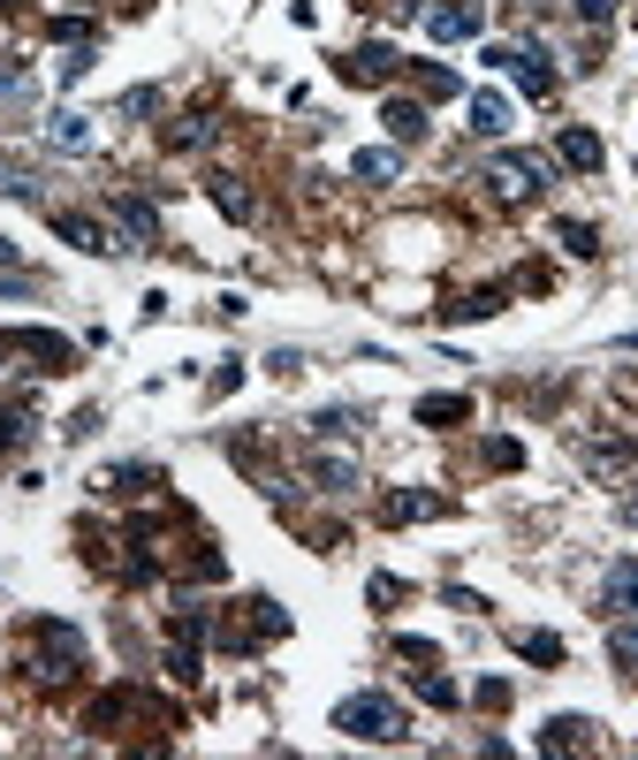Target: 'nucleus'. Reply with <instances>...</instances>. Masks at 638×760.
Here are the masks:
<instances>
[{
	"mask_svg": "<svg viewBox=\"0 0 638 760\" xmlns=\"http://www.w3.org/2000/svg\"><path fill=\"white\" fill-rule=\"evenodd\" d=\"M608 153H600V137L593 129H562V168H578V175H593Z\"/></svg>",
	"mask_w": 638,
	"mask_h": 760,
	"instance_id": "nucleus-13",
	"label": "nucleus"
},
{
	"mask_svg": "<svg viewBox=\"0 0 638 760\" xmlns=\"http://www.w3.org/2000/svg\"><path fill=\"white\" fill-rule=\"evenodd\" d=\"M578 16H586V23H608V16H616V0H578Z\"/></svg>",
	"mask_w": 638,
	"mask_h": 760,
	"instance_id": "nucleus-31",
	"label": "nucleus"
},
{
	"mask_svg": "<svg viewBox=\"0 0 638 760\" xmlns=\"http://www.w3.org/2000/svg\"><path fill=\"white\" fill-rule=\"evenodd\" d=\"M487 183H494L502 198H532V191L554 183V168L540 160V153H494V160H487Z\"/></svg>",
	"mask_w": 638,
	"mask_h": 760,
	"instance_id": "nucleus-3",
	"label": "nucleus"
},
{
	"mask_svg": "<svg viewBox=\"0 0 638 760\" xmlns=\"http://www.w3.org/2000/svg\"><path fill=\"white\" fill-rule=\"evenodd\" d=\"M8 8H23V0H0V16H8Z\"/></svg>",
	"mask_w": 638,
	"mask_h": 760,
	"instance_id": "nucleus-33",
	"label": "nucleus"
},
{
	"mask_svg": "<svg viewBox=\"0 0 638 760\" xmlns=\"http://www.w3.org/2000/svg\"><path fill=\"white\" fill-rule=\"evenodd\" d=\"M457 312H464V320H494V312H502V290H479V296H464Z\"/></svg>",
	"mask_w": 638,
	"mask_h": 760,
	"instance_id": "nucleus-27",
	"label": "nucleus"
},
{
	"mask_svg": "<svg viewBox=\"0 0 638 760\" xmlns=\"http://www.w3.org/2000/svg\"><path fill=\"white\" fill-rule=\"evenodd\" d=\"M46 137H53V145H69V153H91V123H85V115H53Z\"/></svg>",
	"mask_w": 638,
	"mask_h": 760,
	"instance_id": "nucleus-20",
	"label": "nucleus"
},
{
	"mask_svg": "<svg viewBox=\"0 0 638 760\" xmlns=\"http://www.w3.org/2000/svg\"><path fill=\"white\" fill-rule=\"evenodd\" d=\"M540 746H548V753H586V746H593V722L586 715H554L548 730H540Z\"/></svg>",
	"mask_w": 638,
	"mask_h": 760,
	"instance_id": "nucleus-10",
	"label": "nucleus"
},
{
	"mask_svg": "<svg viewBox=\"0 0 638 760\" xmlns=\"http://www.w3.org/2000/svg\"><path fill=\"white\" fill-rule=\"evenodd\" d=\"M554 236H562V252H570V259H593L600 252V236L586 228V221H554Z\"/></svg>",
	"mask_w": 638,
	"mask_h": 760,
	"instance_id": "nucleus-23",
	"label": "nucleus"
},
{
	"mask_svg": "<svg viewBox=\"0 0 638 760\" xmlns=\"http://www.w3.org/2000/svg\"><path fill=\"white\" fill-rule=\"evenodd\" d=\"M419 91H425V99H449L457 77H449V69H419Z\"/></svg>",
	"mask_w": 638,
	"mask_h": 760,
	"instance_id": "nucleus-29",
	"label": "nucleus"
},
{
	"mask_svg": "<svg viewBox=\"0 0 638 760\" xmlns=\"http://www.w3.org/2000/svg\"><path fill=\"white\" fill-rule=\"evenodd\" d=\"M517 654H524V662H562V639H554V632H524V639H517Z\"/></svg>",
	"mask_w": 638,
	"mask_h": 760,
	"instance_id": "nucleus-24",
	"label": "nucleus"
},
{
	"mask_svg": "<svg viewBox=\"0 0 638 760\" xmlns=\"http://www.w3.org/2000/svg\"><path fill=\"white\" fill-rule=\"evenodd\" d=\"M39 646H46V684H69V676L85 670V639L69 632V624H39Z\"/></svg>",
	"mask_w": 638,
	"mask_h": 760,
	"instance_id": "nucleus-5",
	"label": "nucleus"
},
{
	"mask_svg": "<svg viewBox=\"0 0 638 760\" xmlns=\"http://www.w3.org/2000/svg\"><path fill=\"white\" fill-rule=\"evenodd\" d=\"M312 479H320L327 495H350V487H357V465H350V457H312Z\"/></svg>",
	"mask_w": 638,
	"mask_h": 760,
	"instance_id": "nucleus-17",
	"label": "nucleus"
},
{
	"mask_svg": "<svg viewBox=\"0 0 638 760\" xmlns=\"http://www.w3.org/2000/svg\"><path fill=\"white\" fill-rule=\"evenodd\" d=\"M213 129H220L213 115H183V123L168 129V145H175V153H198V145H213Z\"/></svg>",
	"mask_w": 638,
	"mask_h": 760,
	"instance_id": "nucleus-19",
	"label": "nucleus"
},
{
	"mask_svg": "<svg viewBox=\"0 0 638 760\" xmlns=\"http://www.w3.org/2000/svg\"><path fill=\"white\" fill-rule=\"evenodd\" d=\"M335 730L365 738V746H395V738H403V708H395L387 692H350L335 708Z\"/></svg>",
	"mask_w": 638,
	"mask_h": 760,
	"instance_id": "nucleus-1",
	"label": "nucleus"
},
{
	"mask_svg": "<svg viewBox=\"0 0 638 760\" xmlns=\"http://www.w3.org/2000/svg\"><path fill=\"white\" fill-rule=\"evenodd\" d=\"M395 168H403V160H395V153H381V145L350 160V175H357V183H395Z\"/></svg>",
	"mask_w": 638,
	"mask_h": 760,
	"instance_id": "nucleus-21",
	"label": "nucleus"
},
{
	"mask_svg": "<svg viewBox=\"0 0 638 760\" xmlns=\"http://www.w3.org/2000/svg\"><path fill=\"white\" fill-rule=\"evenodd\" d=\"M471 129H479V137H502V129H510V99H494V91H471Z\"/></svg>",
	"mask_w": 638,
	"mask_h": 760,
	"instance_id": "nucleus-14",
	"label": "nucleus"
},
{
	"mask_svg": "<svg viewBox=\"0 0 638 760\" xmlns=\"http://www.w3.org/2000/svg\"><path fill=\"white\" fill-rule=\"evenodd\" d=\"M23 441H31V419H23V411H0V457L23 449Z\"/></svg>",
	"mask_w": 638,
	"mask_h": 760,
	"instance_id": "nucleus-26",
	"label": "nucleus"
},
{
	"mask_svg": "<svg viewBox=\"0 0 638 760\" xmlns=\"http://www.w3.org/2000/svg\"><path fill=\"white\" fill-rule=\"evenodd\" d=\"M115 221L129 228V252H145V244H160V213L145 206V198H129V191H122V198H115Z\"/></svg>",
	"mask_w": 638,
	"mask_h": 760,
	"instance_id": "nucleus-8",
	"label": "nucleus"
},
{
	"mask_svg": "<svg viewBox=\"0 0 638 760\" xmlns=\"http://www.w3.org/2000/svg\"><path fill=\"white\" fill-rule=\"evenodd\" d=\"M381 123H387V137H395V145H419V137H425V107H419V99H387Z\"/></svg>",
	"mask_w": 638,
	"mask_h": 760,
	"instance_id": "nucleus-12",
	"label": "nucleus"
},
{
	"mask_svg": "<svg viewBox=\"0 0 638 760\" xmlns=\"http://www.w3.org/2000/svg\"><path fill=\"white\" fill-rule=\"evenodd\" d=\"M0 358H31V373H69L77 342L46 335V328H0Z\"/></svg>",
	"mask_w": 638,
	"mask_h": 760,
	"instance_id": "nucleus-2",
	"label": "nucleus"
},
{
	"mask_svg": "<svg viewBox=\"0 0 638 760\" xmlns=\"http://www.w3.org/2000/svg\"><path fill=\"white\" fill-rule=\"evenodd\" d=\"M342 77H350V85H387V77H395V46H357V53H342Z\"/></svg>",
	"mask_w": 638,
	"mask_h": 760,
	"instance_id": "nucleus-7",
	"label": "nucleus"
},
{
	"mask_svg": "<svg viewBox=\"0 0 638 760\" xmlns=\"http://www.w3.org/2000/svg\"><path fill=\"white\" fill-rule=\"evenodd\" d=\"M487 61H494V69H510L532 99H548V91H554V69H548V53H540V46H487Z\"/></svg>",
	"mask_w": 638,
	"mask_h": 760,
	"instance_id": "nucleus-4",
	"label": "nucleus"
},
{
	"mask_svg": "<svg viewBox=\"0 0 638 760\" xmlns=\"http://www.w3.org/2000/svg\"><path fill=\"white\" fill-rule=\"evenodd\" d=\"M600 608H608V616H638V563H616V571L600 578Z\"/></svg>",
	"mask_w": 638,
	"mask_h": 760,
	"instance_id": "nucleus-9",
	"label": "nucleus"
},
{
	"mask_svg": "<svg viewBox=\"0 0 638 760\" xmlns=\"http://www.w3.org/2000/svg\"><path fill=\"white\" fill-rule=\"evenodd\" d=\"M419 692L433 700V708H457V684H449V676H419Z\"/></svg>",
	"mask_w": 638,
	"mask_h": 760,
	"instance_id": "nucleus-30",
	"label": "nucleus"
},
{
	"mask_svg": "<svg viewBox=\"0 0 638 760\" xmlns=\"http://www.w3.org/2000/svg\"><path fill=\"white\" fill-rule=\"evenodd\" d=\"M153 487V471L145 465H122V471H107V495H145Z\"/></svg>",
	"mask_w": 638,
	"mask_h": 760,
	"instance_id": "nucleus-25",
	"label": "nucleus"
},
{
	"mask_svg": "<svg viewBox=\"0 0 638 760\" xmlns=\"http://www.w3.org/2000/svg\"><path fill=\"white\" fill-rule=\"evenodd\" d=\"M479 23H487V8H479V0H441V8H425V31H433L441 46L479 39Z\"/></svg>",
	"mask_w": 638,
	"mask_h": 760,
	"instance_id": "nucleus-6",
	"label": "nucleus"
},
{
	"mask_svg": "<svg viewBox=\"0 0 638 760\" xmlns=\"http://www.w3.org/2000/svg\"><path fill=\"white\" fill-rule=\"evenodd\" d=\"M411 517H441L433 495H387V525H411Z\"/></svg>",
	"mask_w": 638,
	"mask_h": 760,
	"instance_id": "nucleus-22",
	"label": "nucleus"
},
{
	"mask_svg": "<svg viewBox=\"0 0 638 760\" xmlns=\"http://www.w3.org/2000/svg\"><path fill=\"white\" fill-rule=\"evenodd\" d=\"M213 206L228 213V221H252V191H244L236 175H213Z\"/></svg>",
	"mask_w": 638,
	"mask_h": 760,
	"instance_id": "nucleus-18",
	"label": "nucleus"
},
{
	"mask_svg": "<svg viewBox=\"0 0 638 760\" xmlns=\"http://www.w3.org/2000/svg\"><path fill=\"white\" fill-rule=\"evenodd\" d=\"M471 419V396H419V426H457Z\"/></svg>",
	"mask_w": 638,
	"mask_h": 760,
	"instance_id": "nucleus-15",
	"label": "nucleus"
},
{
	"mask_svg": "<svg viewBox=\"0 0 638 760\" xmlns=\"http://www.w3.org/2000/svg\"><path fill=\"white\" fill-rule=\"evenodd\" d=\"M53 236H61V244H77V252H115V244H107V228L85 221V213H53Z\"/></svg>",
	"mask_w": 638,
	"mask_h": 760,
	"instance_id": "nucleus-11",
	"label": "nucleus"
},
{
	"mask_svg": "<svg viewBox=\"0 0 638 760\" xmlns=\"http://www.w3.org/2000/svg\"><path fill=\"white\" fill-rule=\"evenodd\" d=\"M487 465H494V471H517V465H524V449H517V441H487Z\"/></svg>",
	"mask_w": 638,
	"mask_h": 760,
	"instance_id": "nucleus-28",
	"label": "nucleus"
},
{
	"mask_svg": "<svg viewBox=\"0 0 638 760\" xmlns=\"http://www.w3.org/2000/svg\"><path fill=\"white\" fill-rule=\"evenodd\" d=\"M608 654H616V670L638 676V616H616V632H608Z\"/></svg>",
	"mask_w": 638,
	"mask_h": 760,
	"instance_id": "nucleus-16",
	"label": "nucleus"
},
{
	"mask_svg": "<svg viewBox=\"0 0 638 760\" xmlns=\"http://www.w3.org/2000/svg\"><path fill=\"white\" fill-rule=\"evenodd\" d=\"M8 259H16V244H8V236H0V266H8Z\"/></svg>",
	"mask_w": 638,
	"mask_h": 760,
	"instance_id": "nucleus-32",
	"label": "nucleus"
}]
</instances>
